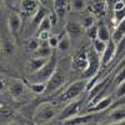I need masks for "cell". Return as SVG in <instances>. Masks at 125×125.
Returning <instances> with one entry per match:
<instances>
[{"label": "cell", "instance_id": "cell-7", "mask_svg": "<svg viewBox=\"0 0 125 125\" xmlns=\"http://www.w3.org/2000/svg\"><path fill=\"white\" fill-rule=\"evenodd\" d=\"M8 25H9V29H10V33L14 36H18V34L21 31V26H23L21 15H19L16 13H11L9 15V19H8Z\"/></svg>", "mask_w": 125, "mask_h": 125}, {"label": "cell", "instance_id": "cell-30", "mask_svg": "<svg viewBox=\"0 0 125 125\" xmlns=\"http://www.w3.org/2000/svg\"><path fill=\"white\" fill-rule=\"evenodd\" d=\"M124 19H125V8L121 10H114V21L119 24Z\"/></svg>", "mask_w": 125, "mask_h": 125}, {"label": "cell", "instance_id": "cell-13", "mask_svg": "<svg viewBox=\"0 0 125 125\" xmlns=\"http://www.w3.org/2000/svg\"><path fill=\"white\" fill-rule=\"evenodd\" d=\"M94 113L93 114H85V115H75L70 119H68L66 121H64V124L66 125H81V124H86L94 120Z\"/></svg>", "mask_w": 125, "mask_h": 125}, {"label": "cell", "instance_id": "cell-29", "mask_svg": "<svg viewBox=\"0 0 125 125\" xmlns=\"http://www.w3.org/2000/svg\"><path fill=\"white\" fill-rule=\"evenodd\" d=\"M110 116H111L113 120H115V121H123V120H125V110H123V109L115 110V111L111 113Z\"/></svg>", "mask_w": 125, "mask_h": 125}, {"label": "cell", "instance_id": "cell-43", "mask_svg": "<svg viewBox=\"0 0 125 125\" xmlns=\"http://www.w3.org/2000/svg\"><path fill=\"white\" fill-rule=\"evenodd\" d=\"M25 125H31V124H25Z\"/></svg>", "mask_w": 125, "mask_h": 125}, {"label": "cell", "instance_id": "cell-22", "mask_svg": "<svg viewBox=\"0 0 125 125\" xmlns=\"http://www.w3.org/2000/svg\"><path fill=\"white\" fill-rule=\"evenodd\" d=\"M29 88L31 91L35 94H43L46 91V83H39V81H33L31 84H29Z\"/></svg>", "mask_w": 125, "mask_h": 125}, {"label": "cell", "instance_id": "cell-40", "mask_svg": "<svg viewBox=\"0 0 125 125\" xmlns=\"http://www.w3.org/2000/svg\"><path fill=\"white\" fill-rule=\"evenodd\" d=\"M124 8H125V3L123 0H119V1H116L115 5H114V10H121Z\"/></svg>", "mask_w": 125, "mask_h": 125}, {"label": "cell", "instance_id": "cell-10", "mask_svg": "<svg viewBox=\"0 0 125 125\" xmlns=\"http://www.w3.org/2000/svg\"><path fill=\"white\" fill-rule=\"evenodd\" d=\"M115 55H116V43L114 40H110L106 45L105 51L101 55V65H104V66L108 65Z\"/></svg>", "mask_w": 125, "mask_h": 125}, {"label": "cell", "instance_id": "cell-35", "mask_svg": "<svg viewBox=\"0 0 125 125\" xmlns=\"http://www.w3.org/2000/svg\"><path fill=\"white\" fill-rule=\"evenodd\" d=\"M36 38H39V40L41 41V43H44V41L48 43V40L50 38V31H40V33H38Z\"/></svg>", "mask_w": 125, "mask_h": 125}, {"label": "cell", "instance_id": "cell-20", "mask_svg": "<svg viewBox=\"0 0 125 125\" xmlns=\"http://www.w3.org/2000/svg\"><path fill=\"white\" fill-rule=\"evenodd\" d=\"M124 35H125V19L123 21H120L118 24V26L115 28V31H114V34H113V40L115 41V43H118L119 40H121V38Z\"/></svg>", "mask_w": 125, "mask_h": 125}, {"label": "cell", "instance_id": "cell-6", "mask_svg": "<svg viewBox=\"0 0 125 125\" xmlns=\"http://www.w3.org/2000/svg\"><path fill=\"white\" fill-rule=\"evenodd\" d=\"M64 83H65V76H64V74L56 70V71L54 73V75L51 76V78L49 79V81L46 83V91H45V93L50 94V93L58 90L62 84H64Z\"/></svg>", "mask_w": 125, "mask_h": 125}, {"label": "cell", "instance_id": "cell-37", "mask_svg": "<svg viewBox=\"0 0 125 125\" xmlns=\"http://www.w3.org/2000/svg\"><path fill=\"white\" fill-rule=\"evenodd\" d=\"M124 80H125V66H123V68H121V70L119 71V74L115 76V83L119 85L120 83H123Z\"/></svg>", "mask_w": 125, "mask_h": 125}, {"label": "cell", "instance_id": "cell-12", "mask_svg": "<svg viewBox=\"0 0 125 125\" xmlns=\"http://www.w3.org/2000/svg\"><path fill=\"white\" fill-rule=\"evenodd\" d=\"M83 24H79L76 21H68L65 24V31L69 34L70 38H79L83 33Z\"/></svg>", "mask_w": 125, "mask_h": 125}, {"label": "cell", "instance_id": "cell-2", "mask_svg": "<svg viewBox=\"0 0 125 125\" xmlns=\"http://www.w3.org/2000/svg\"><path fill=\"white\" fill-rule=\"evenodd\" d=\"M56 116V109L54 105H51L49 103H44L39 105L34 113V120L39 124H44L50 120H53Z\"/></svg>", "mask_w": 125, "mask_h": 125}, {"label": "cell", "instance_id": "cell-32", "mask_svg": "<svg viewBox=\"0 0 125 125\" xmlns=\"http://www.w3.org/2000/svg\"><path fill=\"white\" fill-rule=\"evenodd\" d=\"M40 45H41V41L39 40V38H38V39H36V38H33V39L29 41V49L33 50V51H35Z\"/></svg>", "mask_w": 125, "mask_h": 125}, {"label": "cell", "instance_id": "cell-39", "mask_svg": "<svg viewBox=\"0 0 125 125\" xmlns=\"http://www.w3.org/2000/svg\"><path fill=\"white\" fill-rule=\"evenodd\" d=\"M91 25H94V19H93V16H86V18L84 19V21H83V26H84V29H86V28H90Z\"/></svg>", "mask_w": 125, "mask_h": 125}, {"label": "cell", "instance_id": "cell-26", "mask_svg": "<svg viewBox=\"0 0 125 125\" xmlns=\"http://www.w3.org/2000/svg\"><path fill=\"white\" fill-rule=\"evenodd\" d=\"M70 8L74 11H81L85 9V0H70Z\"/></svg>", "mask_w": 125, "mask_h": 125}, {"label": "cell", "instance_id": "cell-8", "mask_svg": "<svg viewBox=\"0 0 125 125\" xmlns=\"http://www.w3.org/2000/svg\"><path fill=\"white\" fill-rule=\"evenodd\" d=\"M88 64H89V56L85 51H80L78 53L74 58H73V61H71V68H74L75 70H80L84 73L85 69L88 68Z\"/></svg>", "mask_w": 125, "mask_h": 125}, {"label": "cell", "instance_id": "cell-34", "mask_svg": "<svg viewBox=\"0 0 125 125\" xmlns=\"http://www.w3.org/2000/svg\"><path fill=\"white\" fill-rule=\"evenodd\" d=\"M98 81H99V76H98V75H95L94 78L89 79V81L86 83V91H90L94 86L98 84Z\"/></svg>", "mask_w": 125, "mask_h": 125}, {"label": "cell", "instance_id": "cell-14", "mask_svg": "<svg viewBox=\"0 0 125 125\" xmlns=\"http://www.w3.org/2000/svg\"><path fill=\"white\" fill-rule=\"evenodd\" d=\"M49 15H50L49 8H46V6L39 8L36 11H35V14L33 15V24H34L35 26H39V24L43 21V20H44L46 16H49Z\"/></svg>", "mask_w": 125, "mask_h": 125}, {"label": "cell", "instance_id": "cell-36", "mask_svg": "<svg viewBox=\"0 0 125 125\" xmlns=\"http://www.w3.org/2000/svg\"><path fill=\"white\" fill-rule=\"evenodd\" d=\"M124 50H125V35L121 38V40H119L116 43V55L120 54Z\"/></svg>", "mask_w": 125, "mask_h": 125}, {"label": "cell", "instance_id": "cell-23", "mask_svg": "<svg viewBox=\"0 0 125 125\" xmlns=\"http://www.w3.org/2000/svg\"><path fill=\"white\" fill-rule=\"evenodd\" d=\"M98 39L103 40V41H105V43H109V41L111 40L110 38V33H109V30L105 25H100L99 26V31H98Z\"/></svg>", "mask_w": 125, "mask_h": 125}, {"label": "cell", "instance_id": "cell-24", "mask_svg": "<svg viewBox=\"0 0 125 125\" xmlns=\"http://www.w3.org/2000/svg\"><path fill=\"white\" fill-rule=\"evenodd\" d=\"M106 45H108V43H105V41H103V40H100V39H95V40H93V49L96 51V53L99 54V55H103V53L105 51V49H106Z\"/></svg>", "mask_w": 125, "mask_h": 125}, {"label": "cell", "instance_id": "cell-18", "mask_svg": "<svg viewBox=\"0 0 125 125\" xmlns=\"http://www.w3.org/2000/svg\"><path fill=\"white\" fill-rule=\"evenodd\" d=\"M111 103H113V99L110 96H105V98H103L100 100H98V103L94 105V108L91 109L93 113H96V111H101V110H105L108 109L110 105H111Z\"/></svg>", "mask_w": 125, "mask_h": 125}, {"label": "cell", "instance_id": "cell-21", "mask_svg": "<svg viewBox=\"0 0 125 125\" xmlns=\"http://www.w3.org/2000/svg\"><path fill=\"white\" fill-rule=\"evenodd\" d=\"M90 11L95 16H103L105 14V5L103 1H95L90 6Z\"/></svg>", "mask_w": 125, "mask_h": 125}, {"label": "cell", "instance_id": "cell-9", "mask_svg": "<svg viewBox=\"0 0 125 125\" xmlns=\"http://www.w3.org/2000/svg\"><path fill=\"white\" fill-rule=\"evenodd\" d=\"M9 93H10V95H11L14 99L19 100V99H21L25 95V93H26V85L24 84L23 81L15 80V81H13L11 84L9 85Z\"/></svg>", "mask_w": 125, "mask_h": 125}, {"label": "cell", "instance_id": "cell-5", "mask_svg": "<svg viewBox=\"0 0 125 125\" xmlns=\"http://www.w3.org/2000/svg\"><path fill=\"white\" fill-rule=\"evenodd\" d=\"M81 106H83V101L81 100H75V99L71 100L68 105L61 110V113L59 114L58 119L60 121H66L68 119L78 115V113L80 111Z\"/></svg>", "mask_w": 125, "mask_h": 125}, {"label": "cell", "instance_id": "cell-17", "mask_svg": "<svg viewBox=\"0 0 125 125\" xmlns=\"http://www.w3.org/2000/svg\"><path fill=\"white\" fill-rule=\"evenodd\" d=\"M51 49H53V48H50L49 44H46V45L41 44V45L34 51V55L38 56V58H46V59H49V58L53 56V50H51Z\"/></svg>", "mask_w": 125, "mask_h": 125}, {"label": "cell", "instance_id": "cell-1", "mask_svg": "<svg viewBox=\"0 0 125 125\" xmlns=\"http://www.w3.org/2000/svg\"><path fill=\"white\" fill-rule=\"evenodd\" d=\"M55 71H56V59H55V56L53 55V56L48 60V62H46L43 68L31 75V78H33V81L48 83L49 79L54 75Z\"/></svg>", "mask_w": 125, "mask_h": 125}, {"label": "cell", "instance_id": "cell-41", "mask_svg": "<svg viewBox=\"0 0 125 125\" xmlns=\"http://www.w3.org/2000/svg\"><path fill=\"white\" fill-rule=\"evenodd\" d=\"M38 1L43 5V6H46V8H49L51 4L54 3V0H38Z\"/></svg>", "mask_w": 125, "mask_h": 125}, {"label": "cell", "instance_id": "cell-3", "mask_svg": "<svg viewBox=\"0 0 125 125\" xmlns=\"http://www.w3.org/2000/svg\"><path fill=\"white\" fill-rule=\"evenodd\" d=\"M86 83L85 80H78L74 81L73 84H70L60 95L61 100H74L75 98H78L80 94L86 90Z\"/></svg>", "mask_w": 125, "mask_h": 125}, {"label": "cell", "instance_id": "cell-28", "mask_svg": "<svg viewBox=\"0 0 125 125\" xmlns=\"http://www.w3.org/2000/svg\"><path fill=\"white\" fill-rule=\"evenodd\" d=\"M105 84H106V80L103 81V83H98V84L89 91V93H90V98H94V96L99 95V94L103 91V89H104V86H105Z\"/></svg>", "mask_w": 125, "mask_h": 125}, {"label": "cell", "instance_id": "cell-15", "mask_svg": "<svg viewBox=\"0 0 125 125\" xmlns=\"http://www.w3.org/2000/svg\"><path fill=\"white\" fill-rule=\"evenodd\" d=\"M49 59H46V58H38V56L33 58V59L29 61V69H30V71L33 73V74H34V73H36L38 70H40L41 68L46 64Z\"/></svg>", "mask_w": 125, "mask_h": 125}, {"label": "cell", "instance_id": "cell-11", "mask_svg": "<svg viewBox=\"0 0 125 125\" xmlns=\"http://www.w3.org/2000/svg\"><path fill=\"white\" fill-rule=\"evenodd\" d=\"M38 9V0H23L20 4V11H21L23 16L34 15Z\"/></svg>", "mask_w": 125, "mask_h": 125}, {"label": "cell", "instance_id": "cell-33", "mask_svg": "<svg viewBox=\"0 0 125 125\" xmlns=\"http://www.w3.org/2000/svg\"><path fill=\"white\" fill-rule=\"evenodd\" d=\"M115 95H116V98H123V96H125V80L118 85Z\"/></svg>", "mask_w": 125, "mask_h": 125}, {"label": "cell", "instance_id": "cell-31", "mask_svg": "<svg viewBox=\"0 0 125 125\" xmlns=\"http://www.w3.org/2000/svg\"><path fill=\"white\" fill-rule=\"evenodd\" d=\"M48 44H49L50 48H53V49L58 48V46H59V36H56V35H50V38H49V40H48Z\"/></svg>", "mask_w": 125, "mask_h": 125}, {"label": "cell", "instance_id": "cell-42", "mask_svg": "<svg viewBox=\"0 0 125 125\" xmlns=\"http://www.w3.org/2000/svg\"><path fill=\"white\" fill-rule=\"evenodd\" d=\"M8 125H20L19 123H15V121H13V123H9Z\"/></svg>", "mask_w": 125, "mask_h": 125}, {"label": "cell", "instance_id": "cell-27", "mask_svg": "<svg viewBox=\"0 0 125 125\" xmlns=\"http://www.w3.org/2000/svg\"><path fill=\"white\" fill-rule=\"evenodd\" d=\"M98 31H99V26H96L95 24H94L90 28H86L85 29V34L91 40H95V39H98Z\"/></svg>", "mask_w": 125, "mask_h": 125}, {"label": "cell", "instance_id": "cell-38", "mask_svg": "<svg viewBox=\"0 0 125 125\" xmlns=\"http://www.w3.org/2000/svg\"><path fill=\"white\" fill-rule=\"evenodd\" d=\"M4 51L6 54H13L14 51H15V49H14V44H11V43H9V41H6V43L4 44Z\"/></svg>", "mask_w": 125, "mask_h": 125}, {"label": "cell", "instance_id": "cell-4", "mask_svg": "<svg viewBox=\"0 0 125 125\" xmlns=\"http://www.w3.org/2000/svg\"><path fill=\"white\" fill-rule=\"evenodd\" d=\"M88 56H89V64H88V68L85 69V71L83 73V76H84V79H86V80L98 75L99 68L101 65V59H99V54L95 50H94V53L90 51V53L88 54Z\"/></svg>", "mask_w": 125, "mask_h": 125}, {"label": "cell", "instance_id": "cell-25", "mask_svg": "<svg viewBox=\"0 0 125 125\" xmlns=\"http://www.w3.org/2000/svg\"><path fill=\"white\" fill-rule=\"evenodd\" d=\"M51 26H53V21H51V18L50 15L46 16L43 21H41L38 26V33H40V31H50Z\"/></svg>", "mask_w": 125, "mask_h": 125}, {"label": "cell", "instance_id": "cell-16", "mask_svg": "<svg viewBox=\"0 0 125 125\" xmlns=\"http://www.w3.org/2000/svg\"><path fill=\"white\" fill-rule=\"evenodd\" d=\"M53 6L58 18H62L66 14V10H68V0H54Z\"/></svg>", "mask_w": 125, "mask_h": 125}, {"label": "cell", "instance_id": "cell-19", "mask_svg": "<svg viewBox=\"0 0 125 125\" xmlns=\"http://www.w3.org/2000/svg\"><path fill=\"white\" fill-rule=\"evenodd\" d=\"M70 36H69V34L65 33L64 34H61L60 35V38H59V46H58V49L60 50V51H66V50H69V48H70Z\"/></svg>", "mask_w": 125, "mask_h": 125}]
</instances>
